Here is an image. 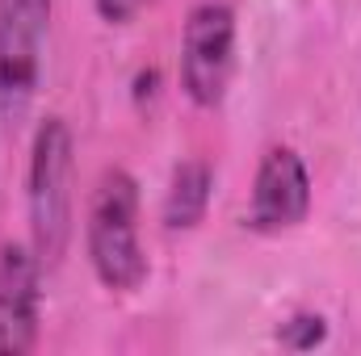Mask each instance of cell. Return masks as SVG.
<instances>
[{"label": "cell", "mask_w": 361, "mask_h": 356, "mask_svg": "<svg viewBox=\"0 0 361 356\" xmlns=\"http://www.w3.org/2000/svg\"><path fill=\"white\" fill-rule=\"evenodd\" d=\"M85 248L97 281L114 293H135L147 281V256L139 243V184L126 168H105L89 197Z\"/></svg>", "instance_id": "obj_1"}, {"label": "cell", "mask_w": 361, "mask_h": 356, "mask_svg": "<svg viewBox=\"0 0 361 356\" xmlns=\"http://www.w3.org/2000/svg\"><path fill=\"white\" fill-rule=\"evenodd\" d=\"M72 172L76 143L63 117H42L30 147L25 210H30V248L42 265H59L72 239Z\"/></svg>", "instance_id": "obj_2"}, {"label": "cell", "mask_w": 361, "mask_h": 356, "mask_svg": "<svg viewBox=\"0 0 361 356\" xmlns=\"http://www.w3.org/2000/svg\"><path fill=\"white\" fill-rule=\"evenodd\" d=\"M235 76V8L202 0L180 30V89L197 109L223 105Z\"/></svg>", "instance_id": "obj_3"}, {"label": "cell", "mask_w": 361, "mask_h": 356, "mask_svg": "<svg viewBox=\"0 0 361 356\" xmlns=\"http://www.w3.org/2000/svg\"><path fill=\"white\" fill-rule=\"evenodd\" d=\"M55 0H0V117L17 126L42 80V46Z\"/></svg>", "instance_id": "obj_4"}, {"label": "cell", "mask_w": 361, "mask_h": 356, "mask_svg": "<svg viewBox=\"0 0 361 356\" xmlns=\"http://www.w3.org/2000/svg\"><path fill=\"white\" fill-rule=\"evenodd\" d=\"M311 214V177L294 147H269L257 164L252 197H248V231L281 235Z\"/></svg>", "instance_id": "obj_5"}, {"label": "cell", "mask_w": 361, "mask_h": 356, "mask_svg": "<svg viewBox=\"0 0 361 356\" xmlns=\"http://www.w3.org/2000/svg\"><path fill=\"white\" fill-rule=\"evenodd\" d=\"M42 260L25 243L0 248V352L17 356L38 344Z\"/></svg>", "instance_id": "obj_6"}, {"label": "cell", "mask_w": 361, "mask_h": 356, "mask_svg": "<svg viewBox=\"0 0 361 356\" xmlns=\"http://www.w3.org/2000/svg\"><path fill=\"white\" fill-rule=\"evenodd\" d=\"M214 193V168L206 160H185L173 168L169 193H164V227L169 231H193L206 218Z\"/></svg>", "instance_id": "obj_7"}, {"label": "cell", "mask_w": 361, "mask_h": 356, "mask_svg": "<svg viewBox=\"0 0 361 356\" xmlns=\"http://www.w3.org/2000/svg\"><path fill=\"white\" fill-rule=\"evenodd\" d=\"M277 340L286 348H294V352H307V348H315V344L328 340V323L319 314H294V319H286L277 327Z\"/></svg>", "instance_id": "obj_8"}, {"label": "cell", "mask_w": 361, "mask_h": 356, "mask_svg": "<svg viewBox=\"0 0 361 356\" xmlns=\"http://www.w3.org/2000/svg\"><path fill=\"white\" fill-rule=\"evenodd\" d=\"M147 4H152V0H92V8H97V17H101L105 25H126V21H135Z\"/></svg>", "instance_id": "obj_9"}]
</instances>
